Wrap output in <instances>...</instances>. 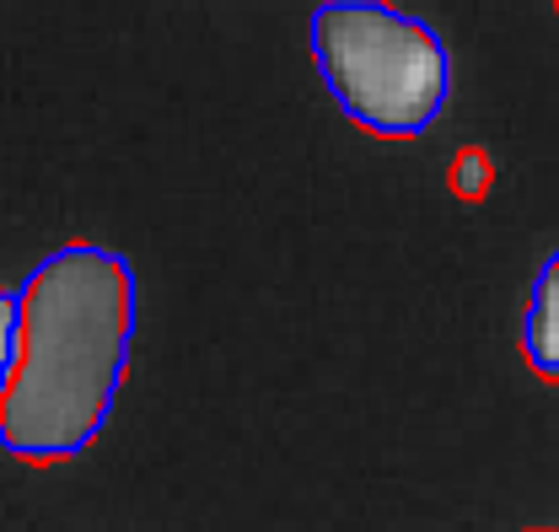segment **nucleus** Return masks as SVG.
Returning <instances> with one entry per match:
<instances>
[{
  "mask_svg": "<svg viewBox=\"0 0 559 532\" xmlns=\"http://www.w3.org/2000/svg\"><path fill=\"white\" fill-rule=\"evenodd\" d=\"M135 323L140 285L124 253L66 243L27 269L0 388V452L38 468L81 458L108 430Z\"/></svg>",
  "mask_w": 559,
  "mask_h": 532,
  "instance_id": "obj_1",
  "label": "nucleus"
},
{
  "mask_svg": "<svg viewBox=\"0 0 559 532\" xmlns=\"http://www.w3.org/2000/svg\"><path fill=\"white\" fill-rule=\"evenodd\" d=\"M307 55L329 103L377 140H419L452 103L447 38L393 0H318Z\"/></svg>",
  "mask_w": 559,
  "mask_h": 532,
  "instance_id": "obj_2",
  "label": "nucleus"
},
{
  "mask_svg": "<svg viewBox=\"0 0 559 532\" xmlns=\"http://www.w3.org/2000/svg\"><path fill=\"white\" fill-rule=\"evenodd\" d=\"M522 360L559 382V248H549V259L533 274L527 291V312H522Z\"/></svg>",
  "mask_w": 559,
  "mask_h": 532,
  "instance_id": "obj_3",
  "label": "nucleus"
},
{
  "mask_svg": "<svg viewBox=\"0 0 559 532\" xmlns=\"http://www.w3.org/2000/svg\"><path fill=\"white\" fill-rule=\"evenodd\" d=\"M489 151L485 145H463L457 151V162H452V194H463V200H479L489 189Z\"/></svg>",
  "mask_w": 559,
  "mask_h": 532,
  "instance_id": "obj_4",
  "label": "nucleus"
},
{
  "mask_svg": "<svg viewBox=\"0 0 559 532\" xmlns=\"http://www.w3.org/2000/svg\"><path fill=\"white\" fill-rule=\"evenodd\" d=\"M11 333H16V291L0 285V388H5V366H11Z\"/></svg>",
  "mask_w": 559,
  "mask_h": 532,
  "instance_id": "obj_5",
  "label": "nucleus"
},
{
  "mask_svg": "<svg viewBox=\"0 0 559 532\" xmlns=\"http://www.w3.org/2000/svg\"><path fill=\"white\" fill-rule=\"evenodd\" d=\"M533 532H549V528H533Z\"/></svg>",
  "mask_w": 559,
  "mask_h": 532,
  "instance_id": "obj_6",
  "label": "nucleus"
},
{
  "mask_svg": "<svg viewBox=\"0 0 559 532\" xmlns=\"http://www.w3.org/2000/svg\"><path fill=\"white\" fill-rule=\"evenodd\" d=\"M555 11H559V0H555Z\"/></svg>",
  "mask_w": 559,
  "mask_h": 532,
  "instance_id": "obj_7",
  "label": "nucleus"
}]
</instances>
